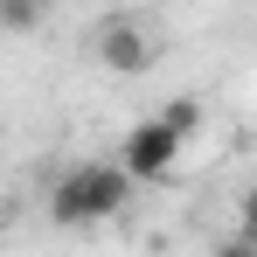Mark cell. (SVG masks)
I'll use <instances>...</instances> for the list:
<instances>
[{"mask_svg":"<svg viewBox=\"0 0 257 257\" xmlns=\"http://www.w3.org/2000/svg\"><path fill=\"white\" fill-rule=\"evenodd\" d=\"M209 257H257V236H243V229H236V236H222Z\"/></svg>","mask_w":257,"mask_h":257,"instance_id":"obj_6","label":"cell"},{"mask_svg":"<svg viewBox=\"0 0 257 257\" xmlns=\"http://www.w3.org/2000/svg\"><path fill=\"white\" fill-rule=\"evenodd\" d=\"M42 14H49V0H0V28L7 35H28Z\"/></svg>","mask_w":257,"mask_h":257,"instance_id":"obj_5","label":"cell"},{"mask_svg":"<svg viewBox=\"0 0 257 257\" xmlns=\"http://www.w3.org/2000/svg\"><path fill=\"white\" fill-rule=\"evenodd\" d=\"M132 181L118 160H77L49 181V222L56 229H90V222H111V215L132 202Z\"/></svg>","mask_w":257,"mask_h":257,"instance_id":"obj_1","label":"cell"},{"mask_svg":"<svg viewBox=\"0 0 257 257\" xmlns=\"http://www.w3.org/2000/svg\"><path fill=\"white\" fill-rule=\"evenodd\" d=\"M236 229H243V236H257V181L243 188V202H236Z\"/></svg>","mask_w":257,"mask_h":257,"instance_id":"obj_7","label":"cell"},{"mask_svg":"<svg viewBox=\"0 0 257 257\" xmlns=\"http://www.w3.org/2000/svg\"><path fill=\"white\" fill-rule=\"evenodd\" d=\"M181 146H188V139H181V132L153 111V118H139V125L118 139V167H125L132 181H167L174 160H181Z\"/></svg>","mask_w":257,"mask_h":257,"instance_id":"obj_2","label":"cell"},{"mask_svg":"<svg viewBox=\"0 0 257 257\" xmlns=\"http://www.w3.org/2000/svg\"><path fill=\"white\" fill-rule=\"evenodd\" d=\"M160 118H167V125L181 132V139H195L209 111H202V97H195V90H181V97H167V104H160Z\"/></svg>","mask_w":257,"mask_h":257,"instance_id":"obj_4","label":"cell"},{"mask_svg":"<svg viewBox=\"0 0 257 257\" xmlns=\"http://www.w3.org/2000/svg\"><path fill=\"white\" fill-rule=\"evenodd\" d=\"M97 63H104L111 77H146V70L160 63V35H146V28H132V21H104V28H97Z\"/></svg>","mask_w":257,"mask_h":257,"instance_id":"obj_3","label":"cell"}]
</instances>
